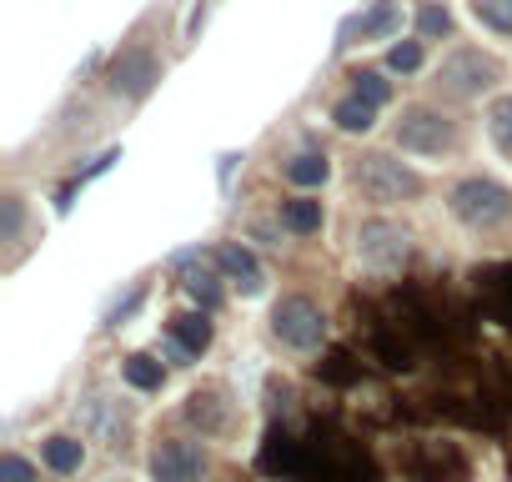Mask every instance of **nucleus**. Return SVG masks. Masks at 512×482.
<instances>
[{
  "label": "nucleus",
  "instance_id": "obj_15",
  "mask_svg": "<svg viewBox=\"0 0 512 482\" xmlns=\"http://www.w3.org/2000/svg\"><path fill=\"white\" fill-rule=\"evenodd\" d=\"M332 121H337V131H347V136H367L372 121H377V106H367L362 96H347V101L332 106Z\"/></svg>",
  "mask_w": 512,
  "mask_h": 482
},
{
  "label": "nucleus",
  "instance_id": "obj_3",
  "mask_svg": "<svg viewBox=\"0 0 512 482\" xmlns=\"http://www.w3.org/2000/svg\"><path fill=\"white\" fill-rule=\"evenodd\" d=\"M502 81V66L487 56V51H477V46H457L442 66H437V96H447V101H477L482 91H492Z\"/></svg>",
  "mask_w": 512,
  "mask_h": 482
},
{
  "label": "nucleus",
  "instance_id": "obj_11",
  "mask_svg": "<svg viewBox=\"0 0 512 482\" xmlns=\"http://www.w3.org/2000/svg\"><path fill=\"white\" fill-rule=\"evenodd\" d=\"M166 347H171L176 357H201V352L211 347V322H206V312H186V317H176L171 332H166Z\"/></svg>",
  "mask_w": 512,
  "mask_h": 482
},
{
  "label": "nucleus",
  "instance_id": "obj_20",
  "mask_svg": "<svg viewBox=\"0 0 512 482\" xmlns=\"http://www.w3.org/2000/svg\"><path fill=\"white\" fill-rule=\"evenodd\" d=\"M352 81H357V91H352V96H362L367 106H387V101H392V86H387V76H382V71H357Z\"/></svg>",
  "mask_w": 512,
  "mask_h": 482
},
{
  "label": "nucleus",
  "instance_id": "obj_18",
  "mask_svg": "<svg viewBox=\"0 0 512 482\" xmlns=\"http://www.w3.org/2000/svg\"><path fill=\"white\" fill-rule=\"evenodd\" d=\"M126 382L131 387H141V392H161V382H166V372H161V362L156 357H146V352H136V357H126Z\"/></svg>",
  "mask_w": 512,
  "mask_h": 482
},
{
  "label": "nucleus",
  "instance_id": "obj_22",
  "mask_svg": "<svg viewBox=\"0 0 512 482\" xmlns=\"http://www.w3.org/2000/svg\"><path fill=\"white\" fill-rule=\"evenodd\" d=\"M0 482H36V467L21 452H6L0 457Z\"/></svg>",
  "mask_w": 512,
  "mask_h": 482
},
{
  "label": "nucleus",
  "instance_id": "obj_17",
  "mask_svg": "<svg viewBox=\"0 0 512 482\" xmlns=\"http://www.w3.org/2000/svg\"><path fill=\"white\" fill-rule=\"evenodd\" d=\"M487 136L502 156H512V96H497L487 106Z\"/></svg>",
  "mask_w": 512,
  "mask_h": 482
},
{
  "label": "nucleus",
  "instance_id": "obj_1",
  "mask_svg": "<svg viewBox=\"0 0 512 482\" xmlns=\"http://www.w3.org/2000/svg\"><path fill=\"white\" fill-rule=\"evenodd\" d=\"M447 211L467 226V231H502L512 221V191L492 176H462L447 191Z\"/></svg>",
  "mask_w": 512,
  "mask_h": 482
},
{
  "label": "nucleus",
  "instance_id": "obj_19",
  "mask_svg": "<svg viewBox=\"0 0 512 482\" xmlns=\"http://www.w3.org/2000/svg\"><path fill=\"white\" fill-rule=\"evenodd\" d=\"M472 16H477L487 31H497V36L512 41V0H472Z\"/></svg>",
  "mask_w": 512,
  "mask_h": 482
},
{
  "label": "nucleus",
  "instance_id": "obj_24",
  "mask_svg": "<svg viewBox=\"0 0 512 482\" xmlns=\"http://www.w3.org/2000/svg\"><path fill=\"white\" fill-rule=\"evenodd\" d=\"M21 226H26V206H21V196H6V241H16Z\"/></svg>",
  "mask_w": 512,
  "mask_h": 482
},
{
  "label": "nucleus",
  "instance_id": "obj_25",
  "mask_svg": "<svg viewBox=\"0 0 512 482\" xmlns=\"http://www.w3.org/2000/svg\"><path fill=\"white\" fill-rule=\"evenodd\" d=\"M236 161H241V156H221V171H216V176H221V186L231 181V171H236Z\"/></svg>",
  "mask_w": 512,
  "mask_h": 482
},
{
  "label": "nucleus",
  "instance_id": "obj_9",
  "mask_svg": "<svg viewBox=\"0 0 512 482\" xmlns=\"http://www.w3.org/2000/svg\"><path fill=\"white\" fill-rule=\"evenodd\" d=\"M171 272L181 277V287L191 292V302L201 307V312H211L216 302H221V272H216V262H206L201 252H176L171 257Z\"/></svg>",
  "mask_w": 512,
  "mask_h": 482
},
{
  "label": "nucleus",
  "instance_id": "obj_14",
  "mask_svg": "<svg viewBox=\"0 0 512 482\" xmlns=\"http://www.w3.org/2000/svg\"><path fill=\"white\" fill-rule=\"evenodd\" d=\"M282 226H287L292 236H312V231H322V201H312V196H292V201H282Z\"/></svg>",
  "mask_w": 512,
  "mask_h": 482
},
{
  "label": "nucleus",
  "instance_id": "obj_12",
  "mask_svg": "<svg viewBox=\"0 0 512 482\" xmlns=\"http://www.w3.org/2000/svg\"><path fill=\"white\" fill-rule=\"evenodd\" d=\"M41 457H46L51 472L71 477V472H81V462H86V442L71 437V432H51V437L41 442Z\"/></svg>",
  "mask_w": 512,
  "mask_h": 482
},
{
  "label": "nucleus",
  "instance_id": "obj_10",
  "mask_svg": "<svg viewBox=\"0 0 512 482\" xmlns=\"http://www.w3.org/2000/svg\"><path fill=\"white\" fill-rule=\"evenodd\" d=\"M216 272L226 277V282H236V292L241 297H262V287H267V277H262V262H256L241 241H226V247H216Z\"/></svg>",
  "mask_w": 512,
  "mask_h": 482
},
{
  "label": "nucleus",
  "instance_id": "obj_5",
  "mask_svg": "<svg viewBox=\"0 0 512 482\" xmlns=\"http://www.w3.org/2000/svg\"><path fill=\"white\" fill-rule=\"evenodd\" d=\"M272 337H277L287 352H317V347L327 342V312H322L312 297L292 292V297H282V302L272 307Z\"/></svg>",
  "mask_w": 512,
  "mask_h": 482
},
{
  "label": "nucleus",
  "instance_id": "obj_2",
  "mask_svg": "<svg viewBox=\"0 0 512 482\" xmlns=\"http://www.w3.org/2000/svg\"><path fill=\"white\" fill-rule=\"evenodd\" d=\"M397 146L407 156L437 161V156H452L462 146V126L452 116H442L437 106H407L402 121H397Z\"/></svg>",
  "mask_w": 512,
  "mask_h": 482
},
{
  "label": "nucleus",
  "instance_id": "obj_8",
  "mask_svg": "<svg viewBox=\"0 0 512 482\" xmlns=\"http://www.w3.org/2000/svg\"><path fill=\"white\" fill-rule=\"evenodd\" d=\"M106 81H111V91H116V96H126V101H146V96H151V86L161 81V61H156L146 46H126V51L111 61Z\"/></svg>",
  "mask_w": 512,
  "mask_h": 482
},
{
  "label": "nucleus",
  "instance_id": "obj_23",
  "mask_svg": "<svg viewBox=\"0 0 512 482\" xmlns=\"http://www.w3.org/2000/svg\"><path fill=\"white\" fill-rule=\"evenodd\" d=\"M417 31H422V36H447V31H452V16H447L442 6H422Z\"/></svg>",
  "mask_w": 512,
  "mask_h": 482
},
{
  "label": "nucleus",
  "instance_id": "obj_4",
  "mask_svg": "<svg viewBox=\"0 0 512 482\" xmlns=\"http://www.w3.org/2000/svg\"><path fill=\"white\" fill-rule=\"evenodd\" d=\"M357 191L372 206H397V201H417L422 196V176L412 166H402L397 156H387V151H367L357 161Z\"/></svg>",
  "mask_w": 512,
  "mask_h": 482
},
{
  "label": "nucleus",
  "instance_id": "obj_13",
  "mask_svg": "<svg viewBox=\"0 0 512 482\" xmlns=\"http://www.w3.org/2000/svg\"><path fill=\"white\" fill-rule=\"evenodd\" d=\"M397 21H402V6L397 0H382V6L372 11V16H357V21H347L342 26V41L337 46H352V36L362 31V36H392L397 31Z\"/></svg>",
  "mask_w": 512,
  "mask_h": 482
},
{
  "label": "nucleus",
  "instance_id": "obj_7",
  "mask_svg": "<svg viewBox=\"0 0 512 482\" xmlns=\"http://www.w3.org/2000/svg\"><path fill=\"white\" fill-rule=\"evenodd\" d=\"M151 477L156 482H201L206 477V452L191 437H161L151 447Z\"/></svg>",
  "mask_w": 512,
  "mask_h": 482
},
{
  "label": "nucleus",
  "instance_id": "obj_6",
  "mask_svg": "<svg viewBox=\"0 0 512 482\" xmlns=\"http://www.w3.org/2000/svg\"><path fill=\"white\" fill-rule=\"evenodd\" d=\"M407 231L397 226V221H387V216H372V221H362L357 226V262L362 267H372V272H397L402 262H407Z\"/></svg>",
  "mask_w": 512,
  "mask_h": 482
},
{
  "label": "nucleus",
  "instance_id": "obj_21",
  "mask_svg": "<svg viewBox=\"0 0 512 482\" xmlns=\"http://www.w3.org/2000/svg\"><path fill=\"white\" fill-rule=\"evenodd\" d=\"M422 66V41H397L392 51H387V71H402V76H412Z\"/></svg>",
  "mask_w": 512,
  "mask_h": 482
},
{
  "label": "nucleus",
  "instance_id": "obj_16",
  "mask_svg": "<svg viewBox=\"0 0 512 482\" xmlns=\"http://www.w3.org/2000/svg\"><path fill=\"white\" fill-rule=\"evenodd\" d=\"M282 176H287L292 186H322V181L332 176V161H327L322 151H302V156H292V161L282 166Z\"/></svg>",
  "mask_w": 512,
  "mask_h": 482
}]
</instances>
